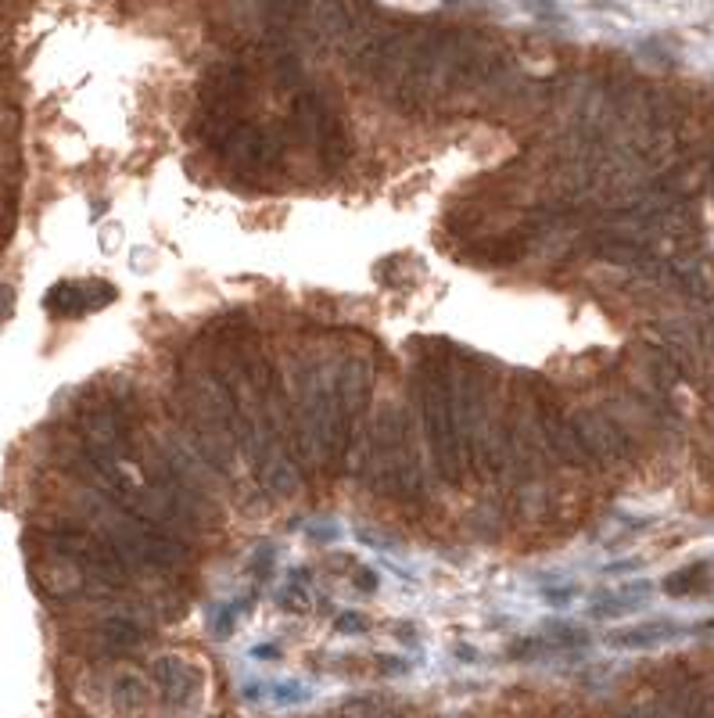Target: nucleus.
I'll use <instances>...</instances> for the list:
<instances>
[{"label":"nucleus","instance_id":"f257e3e1","mask_svg":"<svg viewBox=\"0 0 714 718\" xmlns=\"http://www.w3.org/2000/svg\"><path fill=\"white\" fill-rule=\"evenodd\" d=\"M115 298H118V291L108 281H61L47 291L44 305L58 320H72V316H87L101 305H111Z\"/></svg>","mask_w":714,"mask_h":718},{"label":"nucleus","instance_id":"f03ea898","mask_svg":"<svg viewBox=\"0 0 714 718\" xmlns=\"http://www.w3.org/2000/svg\"><path fill=\"white\" fill-rule=\"evenodd\" d=\"M682 628L675 621H646V625H632L610 635V647H624V650H639V647H653L664 643L671 635H679Z\"/></svg>","mask_w":714,"mask_h":718},{"label":"nucleus","instance_id":"7ed1b4c3","mask_svg":"<svg viewBox=\"0 0 714 718\" xmlns=\"http://www.w3.org/2000/svg\"><path fill=\"white\" fill-rule=\"evenodd\" d=\"M248 571H252L259 582L269 578V571H273V549H269V546H262V549L252 556V561H248Z\"/></svg>","mask_w":714,"mask_h":718},{"label":"nucleus","instance_id":"20e7f679","mask_svg":"<svg viewBox=\"0 0 714 718\" xmlns=\"http://www.w3.org/2000/svg\"><path fill=\"white\" fill-rule=\"evenodd\" d=\"M549 632L557 635V643H564V647H581L589 640V635L581 628H574V625H549Z\"/></svg>","mask_w":714,"mask_h":718},{"label":"nucleus","instance_id":"39448f33","mask_svg":"<svg viewBox=\"0 0 714 718\" xmlns=\"http://www.w3.org/2000/svg\"><path fill=\"white\" fill-rule=\"evenodd\" d=\"M574 592H578L574 585H546V589H542V596H546L553 607H567V604L574 600Z\"/></svg>","mask_w":714,"mask_h":718},{"label":"nucleus","instance_id":"423d86ee","mask_svg":"<svg viewBox=\"0 0 714 718\" xmlns=\"http://www.w3.org/2000/svg\"><path fill=\"white\" fill-rule=\"evenodd\" d=\"M352 585L359 592H377V571L374 568H355L352 571Z\"/></svg>","mask_w":714,"mask_h":718},{"label":"nucleus","instance_id":"0eeeda50","mask_svg":"<svg viewBox=\"0 0 714 718\" xmlns=\"http://www.w3.org/2000/svg\"><path fill=\"white\" fill-rule=\"evenodd\" d=\"M334 628H338V632H363V628H367V618H363V614H341V618H334Z\"/></svg>","mask_w":714,"mask_h":718},{"label":"nucleus","instance_id":"6e6552de","mask_svg":"<svg viewBox=\"0 0 714 718\" xmlns=\"http://www.w3.org/2000/svg\"><path fill=\"white\" fill-rule=\"evenodd\" d=\"M11 309H15V288L0 284V324H4L8 316H11Z\"/></svg>","mask_w":714,"mask_h":718},{"label":"nucleus","instance_id":"1a4fd4ad","mask_svg":"<svg viewBox=\"0 0 714 718\" xmlns=\"http://www.w3.org/2000/svg\"><path fill=\"white\" fill-rule=\"evenodd\" d=\"M233 618H237V611H233V607H223V614L216 618V635H223V640H226V635L233 632Z\"/></svg>","mask_w":714,"mask_h":718},{"label":"nucleus","instance_id":"9d476101","mask_svg":"<svg viewBox=\"0 0 714 718\" xmlns=\"http://www.w3.org/2000/svg\"><path fill=\"white\" fill-rule=\"evenodd\" d=\"M255 654H259V657H281V650H276V647H259Z\"/></svg>","mask_w":714,"mask_h":718}]
</instances>
